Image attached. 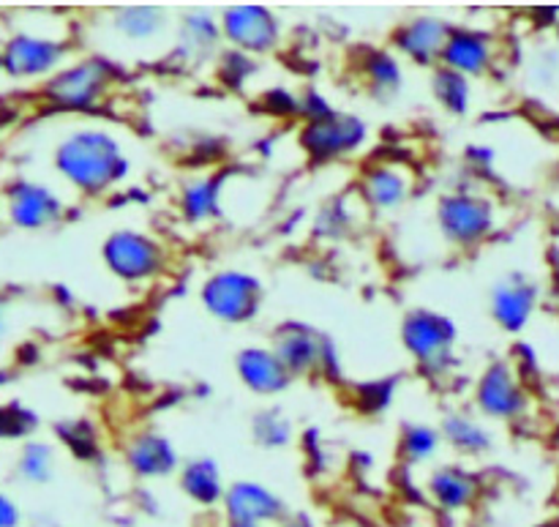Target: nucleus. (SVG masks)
Listing matches in <instances>:
<instances>
[{"label":"nucleus","mask_w":559,"mask_h":527,"mask_svg":"<svg viewBox=\"0 0 559 527\" xmlns=\"http://www.w3.org/2000/svg\"><path fill=\"white\" fill-rule=\"evenodd\" d=\"M55 164L71 184L80 186L82 191H91V195L123 180L126 169H129L115 137L98 129L76 131L69 140L60 142Z\"/></svg>","instance_id":"nucleus-1"},{"label":"nucleus","mask_w":559,"mask_h":527,"mask_svg":"<svg viewBox=\"0 0 559 527\" xmlns=\"http://www.w3.org/2000/svg\"><path fill=\"white\" fill-rule=\"evenodd\" d=\"M112 80V69L104 60H82V63L69 66V69L58 71L52 80L47 82V98L55 107L63 109H87L104 96Z\"/></svg>","instance_id":"nucleus-2"},{"label":"nucleus","mask_w":559,"mask_h":527,"mask_svg":"<svg viewBox=\"0 0 559 527\" xmlns=\"http://www.w3.org/2000/svg\"><path fill=\"white\" fill-rule=\"evenodd\" d=\"M404 344L409 353L420 361L429 372H440L448 366L456 342V328L448 317L435 315V312H413L402 326Z\"/></svg>","instance_id":"nucleus-3"},{"label":"nucleus","mask_w":559,"mask_h":527,"mask_svg":"<svg viewBox=\"0 0 559 527\" xmlns=\"http://www.w3.org/2000/svg\"><path fill=\"white\" fill-rule=\"evenodd\" d=\"M260 282L240 271L216 273L205 284V290H202V301L211 309V315L227 323L251 320L257 315V309H260Z\"/></svg>","instance_id":"nucleus-4"},{"label":"nucleus","mask_w":559,"mask_h":527,"mask_svg":"<svg viewBox=\"0 0 559 527\" xmlns=\"http://www.w3.org/2000/svg\"><path fill=\"white\" fill-rule=\"evenodd\" d=\"M104 260L115 277L126 279V282H140V279H151L153 273L162 271L164 251L147 235L120 230V233L109 235L104 244Z\"/></svg>","instance_id":"nucleus-5"},{"label":"nucleus","mask_w":559,"mask_h":527,"mask_svg":"<svg viewBox=\"0 0 559 527\" xmlns=\"http://www.w3.org/2000/svg\"><path fill=\"white\" fill-rule=\"evenodd\" d=\"M366 140V124L347 113H328L304 129V148L311 159H333L355 151Z\"/></svg>","instance_id":"nucleus-6"},{"label":"nucleus","mask_w":559,"mask_h":527,"mask_svg":"<svg viewBox=\"0 0 559 527\" xmlns=\"http://www.w3.org/2000/svg\"><path fill=\"white\" fill-rule=\"evenodd\" d=\"M442 233L456 244H478L495 224L491 202L473 195H453L440 202Z\"/></svg>","instance_id":"nucleus-7"},{"label":"nucleus","mask_w":559,"mask_h":527,"mask_svg":"<svg viewBox=\"0 0 559 527\" xmlns=\"http://www.w3.org/2000/svg\"><path fill=\"white\" fill-rule=\"evenodd\" d=\"M63 44L20 33V36H11L0 49V69L9 71L11 77H38L52 71L63 60Z\"/></svg>","instance_id":"nucleus-8"},{"label":"nucleus","mask_w":559,"mask_h":527,"mask_svg":"<svg viewBox=\"0 0 559 527\" xmlns=\"http://www.w3.org/2000/svg\"><path fill=\"white\" fill-rule=\"evenodd\" d=\"M276 359L287 366V372H314L322 370L325 364H333V348L328 344L325 337L304 326H284L276 337V348H273Z\"/></svg>","instance_id":"nucleus-9"},{"label":"nucleus","mask_w":559,"mask_h":527,"mask_svg":"<svg viewBox=\"0 0 559 527\" xmlns=\"http://www.w3.org/2000/svg\"><path fill=\"white\" fill-rule=\"evenodd\" d=\"M224 33L246 52H267L278 42V22L265 5H235L224 14Z\"/></svg>","instance_id":"nucleus-10"},{"label":"nucleus","mask_w":559,"mask_h":527,"mask_svg":"<svg viewBox=\"0 0 559 527\" xmlns=\"http://www.w3.org/2000/svg\"><path fill=\"white\" fill-rule=\"evenodd\" d=\"M60 213H63V206L44 186L31 184V180H16L9 189V216L20 227H47V224L58 222Z\"/></svg>","instance_id":"nucleus-11"},{"label":"nucleus","mask_w":559,"mask_h":527,"mask_svg":"<svg viewBox=\"0 0 559 527\" xmlns=\"http://www.w3.org/2000/svg\"><path fill=\"white\" fill-rule=\"evenodd\" d=\"M478 405L486 415H495V419H516L522 413L527 397L513 377L511 366L495 364L486 370L478 386Z\"/></svg>","instance_id":"nucleus-12"},{"label":"nucleus","mask_w":559,"mask_h":527,"mask_svg":"<svg viewBox=\"0 0 559 527\" xmlns=\"http://www.w3.org/2000/svg\"><path fill=\"white\" fill-rule=\"evenodd\" d=\"M224 506H227V517L233 519V525H265L284 514V503L273 492L260 484H249V481L229 487L224 495Z\"/></svg>","instance_id":"nucleus-13"},{"label":"nucleus","mask_w":559,"mask_h":527,"mask_svg":"<svg viewBox=\"0 0 559 527\" xmlns=\"http://www.w3.org/2000/svg\"><path fill=\"white\" fill-rule=\"evenodd\" d=\"M538 301V288L524 277H508L491 293V309L506 331H522Z\"/></svg>","instance_id":"nucleus-14"},{"label":"nucleus","mask_w":559,"mask_h":527,"mask_svg":"<svg viewBox=\"0 0 559 527\" xmlns=\"http://www.w3.org/2000/svg\"><path fill=\"white\" fill-rule=\"evenodd\" d=\"M442 60H445V69L456 71V74H484L491 63V44L489 38L480 36L475 31H456L448 33L445 47H442Z\"/></svg>","instance_id":"nucleus-15"},{"label":"nucleus","mask_w":559,"mask_h":527,"mask_svg":"<svg viewBox=\"0 0 559 527\" xmlns=\"http://www.w3.org/2000/svg\"><path fill=\"white\" fill-rule=\"evenodd\" d=\"M448 33H451V27L445 22L435 20V16H418L409 25L399 27L396 47L418 63H435V60H440Z\"/></svg>","instance_id":"nucleus-16"},{"label":"nucleus","mask_w":559,"mask_h":527,"mask_svg":"<svg viewBox=\"0 0 559 527\" xmlns=\"http://www.w3.org/2000/svg\"><path fill=\"white\" fill-rule=\"evenodd\" d=\"M238 372L246 386L257 394H278L287 388L289 372L273 350H243L238 359Z\"/></svg>","instance_id":"nucleus-17"},{"label":"nucleus","mask_w":559,"mask_h":527,"mask_svg":"<svg viewBox=\"0 0 559 527\" xmlns=\"http://www.w3.org/2000/svg\"><path fill=\"white\" fill-rule=\"evenodd\" d=\"M129 465L140 476L156 479V476L173 473L175 465H178V457H175V448L169 446L167 437L142 435L129 448Z\"/></svg>","instance_id":"nucleus-18"},{"label":"nucleus","mask_w":559,"mask_h":527,"mask_svg":"<svg viewBox=\"0 0 559 527\" xmlns=\"http://www.w3.org/2000/svg\"><path fill=\"white\" fill-rule=\"evenodd\" d=\"M429 490L442 508L456 512V508L469 506L475 501V495H478V481H475V476L464 473L459 468H442L431 476Z\"/></svg>","instance_id":"nucleus-19"},{"label":"nucleus","mask_w":559,"mask_h":527,"mask_svg":"<svg viewBox=\"0 0 559 527\" xmlns=\"http://www.w3.org/2000/svg\"><path fill=\"white\" fill-rule=\"evenodd\" d=\"M409 180L396 167H371L364 175V195L374 208H393L407 197Z\"/></svg>","instance_id":"nucleus-20"},{"label":"nucleus","mask_w":559,"mask_h":527,"mask_svg":"<svg viewBox=\"0 0 559 527\" xmlns=\"http://www.w3.org/2000/svg\"><path fill=\"white\" fill-rule=\"evenodd\" d=\"M183 492L197 501L200 506H213L224 497V487H222V476H218L216 462L211 459H197L191 462L189 468L183 470Z\"/></svg>","instance_id":"nucleus-21"},{"label":"nucleus","mask_w":559,"mask_h":527,"mask_svg":"<svg viewBox=\"0 0 559 527\" xmlns=\"http://www.w3.org/2000/svg\"><path fill=\"white\" fill-rule=\"evenodd\" d=\"M435 93L445 109H451L453 115H464L467 113L469 104V85L467 77L456 74L451 69H437L435 71Z\"/></svg>","instance_id":"nucleus-22"},{"label":"nucleus","mask_w":559,"mask_h":527,"mask_svg":"<svg viewBox=\"0 0 559 527\" xmlns=\"http://www.w3.org/2000/svg\"><path fill=\"white\" fill-rule=\"evenodd\" d=\"M52 457L55 454L49 446H41V443H27V446L22 448V457H20V465H16V470H20L22 479L31 481V484H47L55 473Z\"/></svg>","instance_id":"nucleus-23"},{"label":"nucleus","mask_w":559,"mask_h":527,"mask_svg":"<svg viewBox=\"0 0 559 527\" xmlns=\"http://www.w3.org/2000/svg\"><path fill=\"white\" fill-rule=\"evenodd\" d=\"M118 25L126 36L147 38L164 25V11L158 5H131L120 11Z\"/></svg>","instance_id":"nucleus-24"},{"label":"nucleus","mask_w":559,"mask_h":527,"mask_svg":"<svg viewBox=\"0 0 559 527\" xmlns=\"http://www.w3.org/2000/svg\"><path fill=\"white\" fill-rule=\"evenodd\" d=\"M366 74H369L377 96H393L402 85V71H399L396 60L388 52H371L369 60H366Z\"/></svg>","instance_id":"nucleus-25"},{"label":"nucleus","mask_w":559,"mask_h":527,"mask_svg":"<svg viewBox=\"0 0 559 527\" xmlns=\"http://www.w3.org/2000/svg\"><path fill=\"white\" fill-rule=\"evenodd\" d=\"M218 189H222V180L216 178L189 186L183 195L186 216L194 219V222H202V219L213 216L218 208Z\"/></svg>","instance_id":"nucleus-26"},{"label":"nucleus","mask_w":559,"mask_h":527,"mask_svg":"<svg viewBox=\"0 0 559 527\" xmlns=\"http://www.w3.org/2000/svg\"><path fill=\"white\" fill-rule=\"evenodd\" d=\"M445 435L451 437L453 446L462 448V452L478 454L491 446V437L486 435L484 426L473 424V421L462 419V415H451V419L445 421Z\"/></svg>","instance_id":"nucleus-27"},{"label":"nucleus","mask_w":559,"mask_h":527,"mask_svg":"<svg viewBox=\"0 0 559 527\" xmlns=\"http://www.w3.org/2000/svg\"><path fill=\"white\" fill-rule=\"evenodd\" d=\"M183 36H186V44H183L186 52L202 58V55H207V49L216 47L218 31H216V25L211 22V16L194 14L186 20Z\"/></svg>","instance_id":"nucleus-28"},{"label":"nucleus","mask_w":559,"mask_h":527,"mask_svg":"<svg viewBox=\"0 0 559 527\" xmlns=\"http://www.w3.org/2000/svg\"><path fill=\"white\" fill-rule=\"evenodd\" d=\"M289 421L284 419L276 410H265L257 415L254 421V435L260 437L262 446H284L289 441Z\"/></svg>","instance_id":"nucleus-29"},{"label":"nucleus","mask_w":559,"mask_h":527,"mask_svg":"<svg viewBox=\"0 0 559 527\" xmlns=\"http://www.w3.org/2000/svg\"><path fill=\"white\" fill-rule=\"evenodd\" d=\"M36 424V415L22 405H0V437H25Z\"/></svg>","instance_id":"nucleus-30"},{"label":"nucleus","mask_w":559,"mask_h":527,"mask_svg":"<svg viewBox=\"0 0 559 527\" xmlns=\"http://www.w3.org/2000/svg\"><path fill=\"white\" fill-rule=\"evenodd\" d=\"M437 443H440V437H437L435 430H429V426H413L404 435V454L413 462H424V459H429L437 452Z\"/></svg>","instance_id":"nucleus-31"},{"label":"nucleus","mask_w":559,"mask_h":527,"mask_svg":"<svg viewBox=\"0 0 559 527\" xmlns=\"http://www.w3.org/2000/svg\"><path fill=\"white\" fill-rule=\"evenodd\" d=\"M60 435L80 457H91L96 452V437H93L91 426L82 424V421H74L71 426H60Z\"/></svg>","instance_id":"nucleus-32"},{"label":"nucleus","mask_w":559,"mask_h":527,"mask_svg":"<svg viewBox=\"0 0 559 527\" xmlns=\"http://www.w3.org/2000/svg\"><path fill=\"white\" fill-rule=\"evenodd\" d=\"M393 383H369V386H360V405L366 410H382L391 402Z\"/></svg>","instance_id":"nucleus-33"},{"label":"nucleus","mask_w":559,"mask_h":527,"mask_svg":"<svg viewBox=\"0 0 559 527\" xmlns=\"http://www.w3.org/2000/svg\"><path fill=\"white\" fill-rule=\"evenodd\" d=\"M20 525V508L11 497H5L0 492V527H16Z\"/></svg>","instance_id":"nucleus-34"},{"label":"nucleus","mask_w":559,"mask_h":527,"mask_svg":"<svg viewBox=\"0 0 559 527\" xmlns=\"http://www.w3.org/2000/svg\"><path fill=\"white\" fill-rule=\"evenodd\" d=\"M3 333H5V304L0 301V337H3Z\"/></svg>","instance_id":"nucleus-35"},{"label":"nucleus","mask_w":559,"mask_h":527,"mask_svg":"<svg viewBox=\"0 0 559 527\" xmlns=\"http://www.w3.org/2000/svg\"><path fill=\"white\" fill-rule=\"evenodd\" d=\"M229 527H262V525H229Z\"/></svg>","instance_id":"nucleus-36"}]
</instances>
